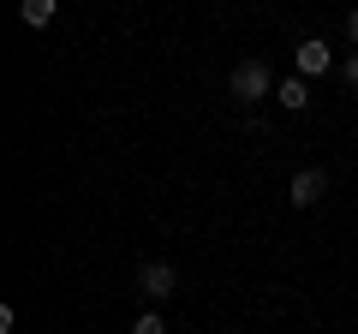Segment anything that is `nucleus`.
Here are the masks:
<instances>
[{
  "instance_id": "obj_5",
  "label": "nucleus",
  "mask_w": 358,
  "mask_h": 334,
  "mask_svg": "<svg viewBox=\"0 0 358 334\" xmlns=\"http://www.w3.org/2000/svg\"><path fill=\"white\" fill-rule=\"evenodd\" d=\"M275 102L287 108V114H299V108H310V78H281V84H275Z\"/></svg>"
},
{
  "instance_id": "obj_4",
  "label": "nucleus",
  "mask_w": 358,
  "mask_h": 334,
  "mask_svg": "<svg viewBox=\"0 0 358 334\" xmlns=\"http://www.w3.org/2000/svg\"><path fill=\"white\" fill-rule=\"evenodd\" d=\"M322 191H329V180H322V167H305V173H293V185H287V197H293L299 209L322 203Z\"/></svg>"
},
{
  "instance_id": "obj_6",
  "label": "nucleus",
  "mask_w": 358,
  "mask_h": 334,
  "mask_svg": "<svg viewBox=\"0 0 358 334\" xmlns=\"http://www.w3.org/2000/svg\"><path fill=\"white\" fill-rule=\"evenodd\" d=\"M54 6H60V0H18V18H24L30 30H42L54 18Z\"/></svg>"
},
{
  "instance_id": "obj_9",
  "label": "nucleus",
  "mask_w": 358,
  "mask_h": 334,
  "mask_svg": "<svg viewBox=\"0 0 358 334\" xmlns=\"http://www.w3.org/2000/svg\"><path fill=\"white\" fill-rule=\"evenodd\" d=\"M346 36L358 42V6H352V13H346Z\"/></svg>"
},
{
  "instance_id": "obj_8",
  "label": "nucleus",
  "mask_w": 358,
  "mask_h": 334,
  "mask_svg": "<svg viewBox=\"0 0 358 334\" xmlns=\"http://www.w3.org/2000/svg\"><path fill=\"white\" fill-rule=\"evenodd\" d=\"M346 84H352V90H358V48L346 54Z\"/></svg>"
},
{
  "instance_id": "obj_2",
  "label": "nucleus",
  "mask_w": 358,
  "mask_h": 334,
  "mask_svg": "<svg viewBox=\"0 0 358 334\" xmlns=\"http://www.w3.org/2000/svg\"><path fill=\"white\" fill-rule=\"evenodd\" d=\"M138 293L162 305V298H173V293H179V275L167 269V263H143V269H138Z\"/></svg>"
},
{
  "instance_id": "obj_7",
  "label": "nucleus",
  "mask_w": 358,
  "mask_h": 334,
  "mask_svg": "<svg viewBox=\"0 0 358 334\" xmlns=\"http://www.w3.org/2000/svg\"><path fill=\"white\" fill-rule=\"evenodd\" d=\"M131 334H167V322H162V317H155V310H143V317H138V322H131Z\"/></svg>"
},
{
  "instance_id": "obj_3",
  "label": "nucleus",
  "mask_w": 358,
  "mask_h": 334,
  "mask_svg": "<svg viewBox=\"0 0 358 334\" xmlns=\"http://www.w3.org/2000/svg\"><path fill=\"white\" fill-rule=\"evenodd\" d=\"M293 66H299V78H322L334 66V54H329V42H322V36H310V42H299Z\"/></svg>"
},
{
  "instance_id": "obj_1",
  "label": "nucleus",
  "mask_w": 358,
  "mask_h": 334,
  "mask_svg": "<svg viewBox=\"0 0 358 334\" xmlns=\"http://www.w3.org/2000/svg\"><path fill=\"white\" fill-rule=\"evenodd\" d=\"M227 96H239V102H263V96H275V72H268L263 60H239L227 78Z\"/></svg>"
}]
</instances>
